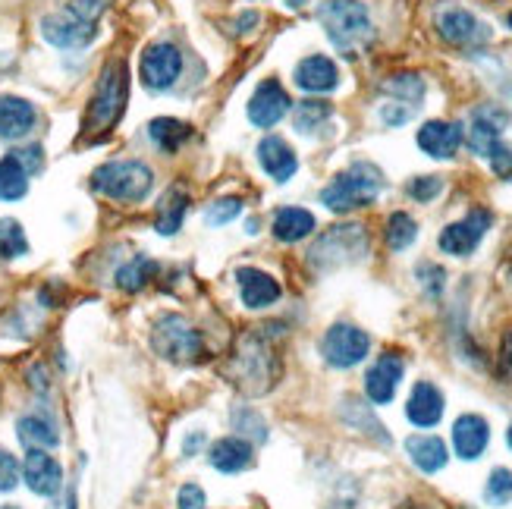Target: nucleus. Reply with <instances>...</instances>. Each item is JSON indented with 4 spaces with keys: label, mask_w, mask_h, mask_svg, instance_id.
Masks as SVG:
<instances>
[{
    "label": "nucleus",
    "mask_w": 512,
    "mask_h": 509,
    "mask_svg": "<svg viewBox=\"0 0 512 509\" xmlns=\"http://www.w3.org/2000/svg\"><path fill=\"white\" fill-rule=\"evenodd\" d=\"M227 378L246 393V396H264L280 378V356L274 349V337L264 334V327L249 330L242 334L230 365H227Z\"/></svg>",
    "instance_id": "nucleus-1"
},
{
    "label": "nucleus",
    "mask_w": 512,
    "mask_h": 509,
    "mask_svg": "<svg viewBox=\"0 0 512 509\" xmlns=\"http://www.w3.org/2000/svg\"><path fill=\"white\" fill-rule=\"evenodd\" d=\"M92 189L110 202L136 205L154 189V170L142 161H107L92 173Z\"/></svg>",
    "instance_id": "nucleus-2"
},
{
    "label": "nucleus",
    "mask_w": 512,
    "mask_h": 509,
    "mask_svg": "<svg viewBox=\"0 0 512 509\" xmlns=\"http://www.w3.org/2000/svg\"><path fill=\"white\" fill-rule=\"evenodd\" d=\"M384 189L381 170L374 164H352L349 170H343L340 176H333V183L324 186L321 202L333 211V214H349L355 208H368L377 195Z\"/></svg>",
    "instance_id": "nucleus-3"
},
{
    "label": "nucleus",
    "mask_w": 512,
    "mask_h": 509,
    "mask_svg": "<svg viewBox=\"0 0 512 509\" xmlns=\"http://www.w3.org/2000/svg\"><path fill=\"white\" fill-rule=\"evenodd\" d=\"M318 22L333 41V48L346 51L349 57L371 41V16L359 0H327L318 7Z\"/></svg>",
    "instance_id": "nucleus-4"
},
{
    "label": "nucleus",
    "mask_w": 512,
    "mask_h": 509,
    "mask_svg": "<svg viewBox=\"0 0 512 509\" xmlns=\"http://www.w3.org/2000/svg\"><path fill=\"white\" fill-rule=\"evenodd\" d=\"M126 98H129V70H126L123 60H110L98 76L92 101H88L85 129L88 132H107L123 117Z\"/></svg>",
    "instance_id": "nucleus-5"
},
{
    "label": "nucleus",
    "mask_w": 512,
    "mask_h": 509,
    "mask_svg": "<svg viewBox=\"0 0 512 509\" xmlns=\"http://www.w3.org/2000/svg\"><path fill=\"white\" fill-rule=\"evenodd\" d=\"M151 349L161 359L176 362V365H192L205 359V337L189 318L183 315H161L151 327Z\"/></svg>",
    "instance_id": "nucleus-6"
},
{
    "label": "nucleus",
    "mask_w": 512,
    "mask_h": 509,
    "mask_svg": "<svg viewBox=\"0 0 512 509\" xmlns=\"http://www.w3.org/2000/svg\"><path fill=\"white\" fill-rule=\"evenodd\" d=\"M368 255V233L362 224H340L330 227L327 233L318 236L315 246L308 249V264L315 271H330L340 268V264L359 261Z\"/></svg>",
    "instance_id": "nucleus-7"
},
{
    "label": "nucleus",
    "mask_w": 512,
    "mask_h": 509,
    "mask_svg": "<svg viewBox=\"0 0 512 509\" xmlns=\"http://www.w3.org/2000/svg\"><path fill=\"white\" fill-rule=\"evenodd\" d=\"M180 73H183V54L176 44L154 41L142 51L139 76H142V85L148 88V92H167V88L176 85Z\"/></svg>",
    "instance_id": "nucleus-8"
},
{
    "label": "nucleus",
    "mask_w": 512,
    "mask_h": 509,
    "mask_svg": "<svg viewBox=\"0 0 512 509\" xmlns=\"http://www.w3.org/2000/svg\"><path fill=\"white\" fill-rule=\"evenodd\" d=\"M368 349H371V337L355 324H333L321 340L324 362L333 368L362 365L368 359Z\"/></svg>",
    "instance_id": "nucleus-9"
},
{
    "label": "nucleus",
    "mask_w": 512,
    "mask_h": 509,
    "mask_svg": "<svg viewBox=\"0 0 512 509\" xmlns=\"http://www.w3.org/2000/svg\"><path fill=\"white\" fill-rule=\"evenodd\" d=\"M494 224V214L487 211V208H475L469 211L462 220H456V224L450 227H443L440 233V249L447 252V255H456V258H465V255H472L478 249V242L484 239V233L491 230Z\"/></svg>",
    "instance_id": "nucleus-10"
},
{
    "label": "nucleus",
    "mask_w": 512,
    "mask_h": 509,
    "mask_svg": "<svg viewBox=\"0 0 512 509\" xmlns=\"http://www.w3.org/2000/svg\"><path fill=\"white\" fill-rule=\"evenodd\" d=\"M38 29H41V38L48 44H54V48H60V51H82L98 35V26H88V22L76 19L70 10L41 16Z\"/></svg>",
    "instance_id": "nucleus-11"
},
{
    "label": "nucleus",
    "mask_w": 512,
    "mask_h": 509,
    "mask_svg": "<svg viewBox=\"0 0 512 509\" xmlns=\"http://www.w3.org/2000/svg\"><path fill=\"white\" fill-rule=\"evenodd\" d=\"M403 374H406V362L399 359L396 352H384V356H377V362L365 374V396L374 406L393 403V396L399 390Z\"/></svg>",
    "instance_id": "nucleus-12"
},
{
    "label": "nucleus",
    "mask_w": 512,
    "mask_h": 509,
    "mask_svg": "<svg viewBox=\"0 0 512 509\" xmlns=\"http://www.w3.org/2000/svg\"><path fill=\"white\" fill-rule=\"evenodd\" d=\"M22 481L38 497H57L63 491V466L48 450H29L22 462Z\"/></svg>",
    "instance_id": "nucleus-13"
},
{
    "label": "nucleus",
    "mask_w": 512,
    "mask_h": 509,
    "mask_svg": "<svg viewBox=\"0 0 512 509\" xmlns=\"http://www.w3.org/2000/svg\"><path fill=\"white\" fill-rule=\"evenodd\" d=\"M289 110H293V101H289L286 88L277 79H267L255 88V95L249 98V120L258 129H274Z\"/></svg>",
    "instance_id": "nucleus-14"
},
{
    "label": "nucleus",
    "mask_w": 512,
    "mask_h": 509,
    "mask_svg": "<svg viewBox=\"0 0 512 509\" xmlns=\"http://www.w3.org/2000/svg\"><path fill=\"white\" fill-rule=\"evenodd\" d=\"M437 32L447 44H456V48H472V44H481V41L491 38V32H487L484 22L475 13L462 10V7L443 10L437 16Z\"/></svg>",
    "instance_id": "nucleus-15"
},
{
    "label": "nucleus",
    "mask_w": 512,
    "mask_h": 509,
    "mask_svg": "<svg viewBox=\"0 0 512 509\" xmlns=\"http://www.w3.org/2000/svg\"><path fill=\"white\" fill-rule=\"evenodd\" d=\"M415 142H418L421 151L428 154V158L450 161V158H456V151L462 145V126L450 123V120H428L425 126L418 129Z\"/></svg>",
    "instance_id": "nucleus-16"
},
{
    "label": "nucleus",
    "mask_w": 512,
    "mask_h": 509,
    "mask_svg": "<svg viewBox=\"0 0 512 509\" xmlns=\"http://www.w3.org/2000/svg\"><path fill=\"white\" fill-rule=\"evenodd\" d=\"M293 79L308 95H327V92H333V88L340 85V70H337V63H333L330 57L311 54V57L299 60Z\"/></svg>",
    "instance_id": "nucleus-17"
},
{
    "label": "nucleus",
    "mask_w": 512,
    "mask_h": 509,
    "mask_svg": "<svg viewBox=\"0 0 512 509\" xmlns=\"http://www.w3.org/2000/svg\"><path fill=\"white\" fill-rule=\"evenodd\" d=\"M236 283H239L242 305L252 308V312H261V308L274 305L283 296L280 283L267 271H261V268H239L236 271Z\"/></svg>",
    "instance_id": "nucleus-18"
},
{
    "label": "nucleus",
    "mask_w": 512,
    "mask_h": 509,
    "mask_svg": "<svg viewBox=\"0 0 512 509\" xmlns=\"http://www.w3.org/2000/svg\"><path fill=\"white\" fill-rule=\"evenodd\" d=\"M38 123V110L32 101L19 95H0V139H26Z\"/></svg>",
    "instance_id": "nucleus-19"
},
{
    "label": "nucleus",
    "mask_w": 512,
    "mask_h": 509,
    "mask_svg": "<svg viewBox=\"0 0 512 509\" xmlns=\"http://www.w3.org/2000/svg\"><path fill=\"white\" fill-rule=\"evenodd\" d=\"M258 164L261 170L271 176L274 183H286L293 180V173L299 170V158L296 151L286 145V139L280 136H264L258 142Z\"/></svg>",
    "instance_id": "nucleus-20"
},
{
    "label": "nucleus",
    "mask_w": 512,
    "mask_h": 509,
    "mask_svg": "<svg viewBox=\"0 0 512 509\" xmlns=\"http://www.w3.org/2000/svg\"><path fill=\"white\" fill-rule=\"evenodd\" d=\"M487 440H491V428L481 415L469 412V415H459L456 425H453V450L459 459L465 462H475L484 450H487Z\"/></svg>",
    "instance_id": "nucleus-21"
},
{
    "label": "nucleus",
    "mask_w": 512,
    "mask_h": 509,
    "mask_svg": "<svg viewBox=\"0 0 512 509\" xmlns=\"http://www.w3.org/2000/svg\"><path fill=\"white\" fill-rule=\"evenodd\" d=\"M443 393L431 384V381H418L409 393V403H406V418L415 428H434L440 425L443 418Z\"/></svg>",
    "instance_id": "nucleus-22"
},
{
    "label": "nucleus",
    "mask_w": 512,
    "mask_h": 509,
    "mask_svg": "<svg viewBox=\"0 0 512 509\" xmlns=\"http://www.w3.org/2000/svg\"><path fill=\"white\" fill-rule=\"evenodd\" d=\"M208 462H211V469L224 472V475L246 472L255 462V447L242 437H220L208 450Z\"/></svg>",
    "instance_id": "nucleus-23"
},
{
    "label": "nucleus",
    "mask_w": 512,
    "mask_h": 509,
    "mask_svg": "<svg viewBox=\"0 0 512 509\" xmlns=\"http://www.w3.org/2000/svg\"><path fill=\"white\" fill-rule=\"evenodd\" d=\"M506 123H509L506 110H500V107H478L475 114H472V126H469V148L475 154H481V158H487L491 148L500 142V132H503Z\"/></svg>",
    "instance_id": "nucleus-24"
},
{
    "label": "nucleus",
    "mask_w": 512,
    "mask_h": 509,
    "mask_svg": "<svg viewBox=\"0 0 512 509\" xmlns=\"http://www.w3.org/2000/svg\"><path fill=\"white\" fill-rule=\"evenodd\" d=\"M406 453L412 459V466L425 475L447 469V462H450V450L437 434H412L406 440Z\"/></svg>",
    "instance_id": "nucleus-25"
},
{
    "label": "nucleus",
    "mask_w": 512,
    "mask_h": 509,
    "mask_svg": "<svg viewBox=\"0 0 512 509\" xmlns=\"http://www.w3.org/2000/svg\"><path fill=\"white\" fill-rule=\"evenodd\" d=\"M186 211H189V192L183 186H170L161 195L158 208H154V230L161 236H176L186 220Z\"/></svg>",
    "instance_id": "nucleus-26"
},
{
    "label": "nucleus",
    "mask_w": 512,
    "mask_h": 509,
    "mask_svg": "<svg viewBox=\"0 0 512 509\" xmlns=\"http://www.w3.org/2000/svg\"><path fill=\"white\" fill-rule=\"evenodd\" d=\"M318 227V220L311 211L305 208H280L274 214V224H271V233L277 242H286V246H293V242H302L305 236H311Z\"/></svg>",
    "instance_id": "nucleus-27"
},
{
    "label": "nucleus",
    "mask_w": 512,
    "mask_h": 509,
    "mask_svg": "<svg viewBox=\"0 0 512 509\" xmlns=\"http://www.w3.org/2000/svg\"><path fill=\"white\" fill-rule=\"evenodd\" d=\"M16 437L29 450H54L60 444L57 425L51 422V418L38 415V412H29V415L19 418V422H16Z\"/></svg>",
    "instance_id": "nucleus-28"
},
{
    "label": "nucleus",
    "mask_w": 512,
    "mask_h": 509,
    "mask_svg": "<svg viewBox=\"0 0 512 509\" xmlns=\"http://www.w3.org/2000/svg\"><path fill=\"white\" fill-rule=\"evenodd\" d=\"M148 139L158 145L164 154H173L192 139V126L183 123V120H173V117H158V120L148 123Z\"/></svg>",
    "instance_id": "nucleus-29"
},
{
    "label": "nucleus",
    "mask_w": 512,
    "mask_h": 509,
    "mask_svg": "<svg viewBox=\"0 0 512 509\" xmlns=\"http://www.w3.org/2000/svg\"><path fill=\"white\" fill-rule=\"evenodd\" d=\"M158 271H161V264L154 261V258H148V255H136L132 261H126L123 268L117 271V286L123 293H139V290H145V286L158 277Z\"/></svg>",
    "instance_id": "nucleus-30"
},
{
    "label": "nucleus",
    "mask_w": 512,
    "mask_h": 509,
    "mask_svg": "<svg viewBox=\"0 0 512 509\" xmlns=\"http://www.w3.org/2000/svg\"><path fill=\"white\" fill-rule=\"evenodd\" d=\"M29 192V173L16 158H0V202H19Z\"/></svg>",
    "instance_id": "nucleus-31"
},
{
    "label": "nucleus",
    "mask_w": 512,
    "mask_h": 509,
    "mask_svg": "<svg viewBox=\"0 0 512 509\" xmlns=\"http://www.w3.org/2000/svg\"><path fill=\"white\" fill-rule=\"evenodd\" d=\"M233 431H236V437L249 440L252 447L267 440V422L261 418V412H255L252 406H236L233 409Z\"/></svg>",
    "instance_id": "nucleus-32"
},
{
    "label": "nucleus",
    "mask_w": 512,
    "mask_h": 509,
    "mask_svg": "<svg viewBox=\"0 0 512 509\" xmlns=\"http://www.w3.org/2000/svg\"><path fill=\"white\" fill-rule=\"evenodd\" d=\"M330 114H333V107L327 101L308 98V101H299L293 107V126H296V132H305V136H308V132H315L321 123H327Z\"/></svg>",
    "instance_id": "nucleus-33"
},
{
    "label": "nucleus",
    "mask_w": 512,
    "mask_h": 509,
    "mask_svg": "<svg viewBox=\"0 0 512 509\" xmlns=\"http://www.w3.org/2000/svg\"><path fill=\"white\" fill-rule=\"evenodd\" d=\"M22 255H29L26 230H22L19 220L4 217V220H0V258L13 261V258H22Z\"/></svg>",
    "instance_id": "nucleus-34"
},
{
    "label": "nucleus",
    "mask_w": 512,
    "mask_h": 509,
    "mask_svg": "<svg viewBox=\"0 0 512 509\" xmlns=\"http://www.w3.org/2000/svg\"><path fill=\"white\" fill-rule=\"evenodd\" d=\"M415 236H418V224L412 220V214H406V211L390 214V220H387V246L393 252L409 249L415 242Z\"/></svg>",
    "instance_id": "nucleus-35"
},
{
    "label": "nucleus",
    "mask_w": 512,
    "mask_h": 509,
    "mask_svg": "<svg viewBox=\"0 0 512 509\" xmlns=\"http://www.w3.org/2000/svg\"><path fill=\"white\" fill-rule=\"evenodd\" d=\"M384 92L387 95H393L396 101H421V98H425V82H421V76L418 73H396V76H390L384 85Z\"/></svg>",
    "instance_id": "nucleus-36"
},
{
    "label": "nucleus",
    "mask_w": 512,
    "mask_h": 509,
    "mask_svg": "<svg viewBox=\"0 0 512 509\" xmlns=\"http://www.w3.org/2000/svg\"><path fill=\"white\" fill-rule=\"evenodd\" d=\"M484 500L491 506H506L512 503V472L509 469H494L491 478H487V488H484Z\"/></svg>",
    "instance_id": "nucleus-37"
},
{
    "label": "nucleus",
    "mask_w": 512,
    "mask_h": 509,
    "mask_svg": "<svg viewBox=\"0 0 512 509\" xmlns=\"http://www.w3.org/2000/svg\"><path fill=\"white\" fill-rule=\"evenodd\" d=\"M107 7H110V0H70V4H66V10L76 19L88 22V26H98V19L107 13Z\"/></svg>",
    "instance_id": "nucleus-38"
},
{
    "label": "nucleus",
    "mask_w": 512,
    "mask_h": 509,
    "mask_svg": "<svg viewBox=\"0 0 512 509\" xmlns=\"http://www.w3.org/2000/svg\"><path fill=\"white\" fill-rule=\"evenodd\" d=\"M239 214H242V202H239V198H220V202H214L205 211V224L220 227V224H230V220L239 217Z\"/></svg>",
    "instance_id": "nucleus-39"
},
{
    "label": "nucleus",
    "mask_w": 512,
    "mask_h": 509,
    "mask_svg": "<svg viewBox=\"0 0 512 509\" xmlns=\"http://www.w3.org/2000/svg\"><path fill=\"white\" fill-rule=\"evenodd\" d=\"M406 192L415 198V202H434V198L443 192V180L440 176H415V180H409Z\"/></svg>",
    "instance_id": "nucleus-40"
},
{
    "label": "nucleus",
    "mask_w": 512,
    "mask_h": 509,
    "mask_svg": "<svg viewBox=\"0 0 512 509\" xmlns=\"http://www.w3.org/2000/svg\"><path fill=\"white\" fill-rule=\"evenodd\" d=\"M22 478V466H19V459L7 450H0V491L10 494L16 484Z\"/></svg>",
    "instance_id": "nucleus-41"
},
{
    "label": "nucleus",
    "mask_w": 512,
    "mask_h": 509,
    "mask_svg": "<svg viewBox=\"0 0 512 509\" xmlns=\"http://www.w3.org/2000/svg\"><path fill=\"white\" fill-rule=\"evenodd\" d=\"M10 158H16V161L22 164V170H26L29 176L38 173V170L44 167V151H41V145H22V148H13V151H10Z\"/></svg>",
    "instance_id": "nucleus-42"
},
{
    "label": "nucleus",
    "mask_w": 512,
    "mask_h": 509,
    "mask_svg": "<svg viewBox=\"0 0 512 509\" xmlns=\"http://www.w3.org/2000/svg\"><path fill=\"white\" fill-rule=\"evenodd\" d=\"M487 158H491V167H494V173L500 176V180H512V148L509 145L497 142Z\"/></svg>",
    "instance_id": "nucleus-43"
},
{
    "label": "nucleus",
    "mask_w": 512,
    "mask_h": 509,
    "mask_svg": "<svg viewBox=\"0 0 512 509\" xmlns=\"http://www.w3.org/2000/svg\"><path fill=\"white\" fill-rule=\"evenodd\" d=\"M418 280H421V286H425L431 296H440L447 274H443V268H437V264H418Z\"/></svg>",
    "instance_id": "nucleus-44"
},
{
    "label": "nucleus",
    "mask_w": 512,
    "mask_h": 509,
    "mask_svg": "<svg viewBox=\"0 0 512 509\" xmlns=\"http://www.w3.org/2000/svg\"><path fill=\"white\" fill-rule=\"evenodd\" d=\"M176 506L180 509H205L208 506V497H205V491L198 488V484H183L180 488V494H176Z\"/></svg>",
    "instance_id": "nucleus-45"
},
{
    "label": "nucleus",
    "mask_w": 512,
    "mask_h": 509,
    "mask_svg": "<svg viewBox=\"0 0 512 509\" xmlns=\"http://www.w3.org/2000/svg\"><path fill=\"white\" fill-rule=\"evenodd\" d=\"M412 114H415V110L412 107H403V101H393V104H384L381 107V120L387 126H403V123L412 120Z\"/></svg>",
    "instance_id": "nucleus-46"
},
{
    "label": "nucleus",
    "mask_w": 512,
    "mask_h": 509,
    "mask_svg": "<svg viewBox=\"0 0 512 509\" xmlns=\"http://www.w3.org/2000/svg\"><path fill=\"white\" fill-rule=\"evenodd\" d=\"M29 387H32V390H41V393H48V390H51L48 371H44L41 365H32V368H29Z\"/></svg>",
    "instance_id": "nucleus-47"
},
{
    "label": "nucleus",
    "mask_w": 512,
    "mask_h": 509,
    "mask_svg": "<svg viewBox=\"0 0 512 509\" xmlns=\"http://www.w3.org/2000/svg\"><path fill=\"white\" fill-rule=\"evenodd\" d=\"M258 13L255 10H246V13H242V16H236V22H233V26H236V32H252V26H258Z\"/></svg>",
    "instance_id": "nucleus-48"
},
{
    "label": "nucleus",
    "mask_w": 512,
    "mask_h": 509,
    "mask_svg": "<svg viewBox=\"0 0 512 509\" xmlns=\"http://www.w3.org/2000/svg\"><path fill=\"white\" fill-rule=\"evenodd\" d=\"M202 444H205V431H195V434H189V437H186V444H183V456H192V453H198V450H202Z\"/></svg>",
    "instance_id": "nucleus-49"
},
{
    "label": "nucleus",
    "mask_w": 512,
    "mask_h": 509,
    "mask_svg": "<svg viewBox=\"0 0 512 509\" xmlns=\"http://www.w3.org/2000/svg\"><path fill=\"white\" fill-rule=\"evenodd\" d=\"M500 362H503V368H506V371H512V330H509L506 340H503V349H500Z\"/></svg>",
    "instance_id": "nucleus-50"
},
{
    "label": "nucleus",
    "mask_w": 512,
    "mask_h": 509,
    "mask_svg": "<svg viewBox=\"0 0 512 509\" xmlns=\"http://www.w3.org/2000/svg\"><path fill=\"white\" fill-rule=\"evenodd\" d=\"M51 509H76V494H73V491H66V497H63V500H57Z\"/></svg>",
    "instance_id": "nucleus-51"
},
{
    "label": "nucleus",
    "mask_w": 512,
    "mask_h": 509,
    "mask_svg": "<svg viewBox=\"0 0 512 509\" xmlns=\"http://www.w3.org/2000/svg\"><path fill=\"white\" fill-rule=\"evenodd\" d=\"M330 509H359V506H355V503H349V500H343V503H333Z\"/></svg>",
    "instance_id": "nucleus-52"
},
{
    "label": "nucleus",
    "mask_w": 512,
    "mask_h": 509,
    "mask_svg": "<svg viewBox=\"0 0 512 509\" xmlns=\"http://www.w3.org/2000/svg\"><path fill=\"white\" fill-rule=\"evenodd\" d=\"M506 440H509V450H512V425H509V434H506Z\"/></svg>",
    "instance_id": "nucleus-53"
},
{
    "label": "nucleus",
    "mask_w": 512,
    "mask_h": 509,
    "mask_svg": "<svg viewBox=\"0 0 512 509\" xmlns=\"http://www.w3.org/2000/svg\"><path fill=\"white\" fill-rule=\"evenodd\" d=\"M506 22H509V29H512V10H509V16H506Z\"/></svg>",
    "instance_id": "nucleus-54"
},
{
    "label": "nucleus",
    "mask_w": 512,
    "mask_h": 509,
    "mask_svg": "<svg viewBox=\"0 0 512 509\" xmlns=\"http://www.w3.org/2000/svg\"><path fill=\"white\" fill-rule=\"evenodd\" d=\"M0 509H19V506H0Z\"/></svg>",
    "instance_id": "nucleus-55"
}]
</instances>
